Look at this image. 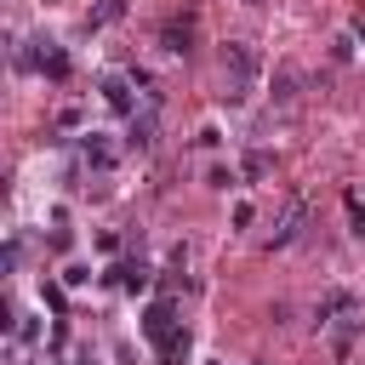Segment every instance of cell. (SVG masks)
I'll return each mask as SVG.
<instances>
[{
  "label": "cell",
  "mask_w": 365,
  "mask_h": 365,
  "mask_svg": "<svg viewBox=\"0 0 365 365\" xmlns=\"http://www.w3.org/2000/svg\"><path fill=\"white\" fill-rule=\"evenodd\" d=\"M257 80H262L257 46H251V40H228V46H222V91H217V97H222L228 108H240V103H251Z\"/></svg>",
  "instance_id": "6da1fadb"
},
{
  "label": "cell",
  "mask_w": 365,
  "mask_h": 365,
  "mask_svg": "<svg viewBox=\"0 0 365 365\" xmlns=\"http://www.w3.org/2000/svg\"><path fill=\"white\" fill-rule=\"evenodd\" d=\"M17 68H34L46 80H68V51L57 40H46V34H34V40L17 46Z\"/></svg>",
  "instance_id": "7a4b0ae2"
},
{
  "label": "cell",
  "mask_w": 365,
  "mask_h": 365,
  "mask_svg": "<svg viewBox=\"0 0 365 365\" xmlns=\"http://www.w3.org/2000/svg\"><path fill=\"white\" fill-rule=\"evenodd\" d=\"M114 160H120V148H114L103 131H80V137H74V165H86V171L103 177V171H114Z\"/></svg>",
  "instance_id": "3957f363"
},
{
  "label": "cell",
  "mask_w": 365,
  "mask_h": 365,
  "mask_svg": "<svg viewBox=\"0 0 365 365\" xmlns=\"http://www.w3.org/2000/svg\"><path fill=\"white\" fill-rule=\"evenodd\" d=\"M302 228H308V194H297V200L285 205V217L274 222V234H268L262 245H268V251H285L291 240H302Z\"/></svg>",
  "instance_id": "277c9868"
},
{
  "label": "cell",
  "mask_w": 365,
  "mask_h": 365,
  "mask_svg": "<svg viewBox=\"0 0 365 365\" xmlns=\"http://www.w3.org/2000/svg\"><path fill=\"white\" fill-rule=\"evenodd\" d=\"M131 86H137L131 74H103V80H97L103 103H108V108H114L120 120H131V114H137V97H131Z\"/></svg>",
  "instance_id": "5b68a950"
},
{
  "label": "cell",
  "mask_w": 365,
  "mask_h": 365,
  "mask_svg": "<svg viewBox=\"0 0 365 365\" xmlns=\"http://www.w3.org/2000/svg\"><path fill=\"white\" fill-rule=\"evenodd\" d=\"M348 314H359V297H354V291H325V297L314 302V325H319V331H331V325L348 319Z\"/></svg>",
  "instance_id": "8992f818"
},
{
  "label": "cell",
  "mask_w": 365,
  "mask_h": 365,
  "mask_svg": "<svg viewBox=\"0 0 365 365\" xmlns=\"http://www.w3.org/2000/svg\"><path fill=\"white\" fill-rule=\"evenodd\" d=\"M160 46H165L171 57H182V51H194V23H177V17H171V23L160 29Z\"/></svg>",
  "instance_id": "52a82bcc"
},
{
  "label": "cell",
  "mask_w": 365,
  "mask_h": 365,
  "mask_svg": "<svg viewBox=\"0 0 365 365\" xmlns=\"http://www.w3.org/2000/svg\"><path fill=\"white\" fill-rule=\"evenodd\" d=\"M108 285H120V291H143V285H148V262L137 257V262H120V268H108Z\"/></svg>",
  "instance_id": "ba28073f"
},
{
  "label": "cell",
  "mask_w": 365,
  "mask_h": 365,
  "mask_svg": "<svg viewBox=\"0 0 365 365\" xmlns=\"http://www.w3.org/2000/svg\"><path fill=\"white\" fill-rule=\"evenodd\" d=\"M137 154H148L154 148V108H143V114H131V137H125Z\"/></svg>",
  "instance_id": "9c48e42d"
},
{
  "label": "cell",
  "mask_w": 365,
  "mask_h": 365,
  "mask_svg": "<svg viewBox=\"0 0 365 365\" xmlns=\"http://www.w3.org/2000/svg\"><path fill=\"white\" fill-rule=\"evenodd\" d=\"M297 86H302V74H297V68H279V80H274V97H279V103H291V97H297Z\"/></svg>",
  "instance_id": "30bf717a"
},
{
  "label": "cell",
  "mask_w": 365,
  "mask_h": 365,
  "mask_svg": "<svg viewBox=\"0 0 365 365\" xmlns=\"http://www.w3.org/2000/svg\"><path fill=\"white\" fill-rule=\"evenodd\" d=\"M342 205H348V222H354V234L365 240V200H359V194L348 188V194H342Z\"/></svg>",
  "instance_id": "8fae6325"
},
{
  "label": "cell",
  "mask_w": 365,
  "mask_h": 365,
  "mask_svg": "<svg viewBox=\"0 0 365 365\" xmlns=\"http://www.w3.org/2000/svg\"><path fill=\"white\" fill-rule=\"evenodd\" d=\"M240 171H245V177H251V182H257V177H268V154H262V148H251V154H245V165H240Z\"/></svg>",
  "instance_id": "7c38bea8"
},
{
  "label": "cell",
  "mask_w": 365,
  "mask_h": 365,
  "mask_svg": "<svg viewBox=\"0 0 365 365\" xmlns=\"http://www.w3.org/2000/svg\"><path fill=\"white\" fill-rule=\"evenodd\" d=\"M205 182H211V188H234V182H240V177H234V171H228V165H211V177H205Z\"/></svg>",
  "instance_id": "4fadbf2b"
},
{
  "label": "cell",
  "mask_w": 365,
  "mask_h": 365,
  "mask_svg": "<svg viewBox=\"0 0 365 365\" xmlns=\"http://www.w3.org/2000/svg\"><path fill=\"white\" fill-rule=\"evenodd\" d=\"M86 279H91V268H86V262H74V268H63V285H86Z\"/></svg>",
  "instance_id": "5bb4252c"
},
{
  "label": "cell",
  "mask_w": 365,
  "mask_h": 365,
  "mask_svg": "<svg viewBox=\"0 0 365 365\" xmlns=\"http://www.w3.org/2000/svg\"><path fill=\"white\" fill-rule=\"evenodd\" d=\"M120 11H125V0H103V11H97V17H91V23H114V17H120Z\"/></svg>",
  "instance_id": "9a60e30c"
},
{
  "label": "cell",
  "mask_w": 365,
  "mask_h": 365,
  "mask_svg": "<svg viewBox=\"0 0 365 365\" xmlns=\"http://www.w3.org/2000/svg\"><path fill=\"white\" fill-rule=\"evenodd\" d=\"M348 40H354V46H365V17H354V23H348Z\"/></svg>",
  "instance_id": "2e32d148"
},
{
  "label": "cell",
  "mask_w": 365,
  "mask_h": 365,
  "mask_svg": "<svg viewBox=\"0 0 365 365\" xmlns=\"http://www.w3.org/2000/svg\"><path fill=\"white\" fill-rule=\"evenodd\" d=\"M245 6H262V0H245Z\"/></svg>",
  "instance_id": "e0dca14e"
}]
</instances>
